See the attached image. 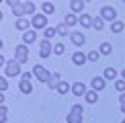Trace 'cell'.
I'll return each instance as SVG.
<instances>
[{"label": "cell", "instance_id": "1", "mask_svg": "<svg viewBox=\"0 0 125 123\" xmlns=\"http://www.w3.org/2000/svg\"><path fill=\"white\" fill-rule=\"evenodd\" d=\"M84 119V109H82V105H72L70 113L66 115V123H82Z\"/></svg>", "mask_w": 125, "mask_h": 123}, {"label": "cell", "instance_id": "2", "mask_svg": "<svg viewBox=\"0 0 125 123\" xmlns=\"http://www.w3.org/2000/svg\"><path fill=\"white\" fill-rule=\"evenodd\" d=\"M33 76L39 82H45L47 86L51 84V78H53V74H51L47 68H43V66H33Z\"/></svg>", "mask_w": 125, "mask_h": 123}, {"label": "cell", "instance_id": "3", "mask_svg": "<svg viewBox=\"0 0 125 123\" xmlns=\"http://www.w3.org/2000/svg\"><path fill=\"white\" fill-rule=\"evenodd\" d=\"M14 60H17L21 66L29 62V47H27L25 43H21V45H17V47H14Z\"/></svg>", "mask_w": 125, "mask_h": 123}, {"label": "cell", "instance_id": "4", "mask_svg": "<svg viewBox=\"0 0 125 123\" xmlns=\"http://www.w3.org/2000/svg\"><path fill=\"white\" fill-rule=\"evenodd\" d=\"M4 76H23V72H21V64L14 58L6 62V66H4Z\"/></svg>", "mask_w": 125, "mask_h": 123}, {"label": "cell", "instance_id": "5", "mask_svg": "<svg viewBox=\"0 0 125 123\" xmlns=\"http://www.w3.org/2000/svg\"><path fill=\"white\" fill-rule=\"evenodd\" d=\"M47 19H49V17H45L43 12H41V14H35V17H31V27H33L35 31H37V29L45 31V29H47Z\"/></svg>", "mask_w": 125, "mask_h": 123}, {"label": "cell", "instance_id": "6", "mask_svg": "<svg viewBox=\"0 0 125 123\" xmlns=\"http://www.w3.org/2000/svg\"><path fill=\"white\" fill-rule=\"evenodd\" d=\"M8 6H10L14 17L25 19V2H21V0H8Z\"/></svg>", "mask_w": 125, "mask_h": 123}, {"label": "cell", "instance_id": "7", "mask_svg": "<svg viewBox=\"0 0 125 123\" xmlns=\"http://www.w3.org/2000/svg\"><path fill=\"white\" fill-rule=\"evenodd\" d=\"M98 17H101L103 20H111V23H115V20H117V10L113 6H103Z\"/></svg>", "mask_w": 125, "mask_h": 123}, {"label": "cell", "instance_id": "8", "mask_svg": "<svg viewBox=\"0 0 125 123\" xmlns=\"http://www.w3.org/2000/svg\"><path fill=\"white\" fill-rule=\"evenodd\" d=\"M53 53V43H51L49 39H43L39 45V55L41 58H49V55Z\"/></svg>", "mask_w": 125, "mask_h": 123}, {"label": "cell", "instance_id": "9", "mask_svg": "<svg viewBox=\"0 0 125 123\" xmlns=\"http://www.w3.org/2000/svg\"><path fill=\"white\" fill-rule=\"evenodd\" d=\"M72 92H74V96H86V92H88V88H86V84L84 82H74L72 84Z\"/></svg>", "mask_w": 125, "mask_h": 123}, {"label": "cell", "instance_id": "10", "mask_svg": "<svg viewBox=\"0 0 125 123\" xmlns=\"http://www.w3.org/2000/svg\"><path fill=\"white\" fill-rule=\"evenodd\" d=\"M70 41L76 45V47H82V45L86 43V35H84V33H78V31H74V33H70Z\"/></svg>", "mask_w": 125, "mask_h": 123}, {"label": "cell", "instance_id": "11", "mask_svg": "<svg viewBox=\"0 0 125 123\" xmlns=\"http://www.w3.org/2000/svg\"><path fill=\"white\" fill-rule=\"evenodd\" d=\"M72 62H74V66H84L88 62V53H84V51H74L72 53Z\"/></svg>", "mask_w": 125, "mask_h": 123}, {"label": "cell", "instance_id": "12", "mask_svg": "<svg viewBox=\"0 0 125 123\" xmlns=\"http://www.w3.org/2000/svg\"><path fill=\"white\" fill-rule=\"evenodd\" d=\"M14 27H17V31H21V33H27L29 29H33L31 27V19H17V23H14Z\"/></svg>", "mask_w": 125, "mask_h": 123}, {"label": "cell", "instance_id": "13", "mask_svg": "<svg viewBox=\"0 0 125 123\" xmlns=\"http://www.w3.org/2000/svg\"><path fill=\"white\" fill-rule=\"evenodd\" d=\"M105 86H107L105 76H94V78H92V90L101 92V90H105Z\"/></svg>", "mask_w": 125, "mask_h": 123}, {"label": "cell", "instance_id": "14", "mask_svg": "<svg viewBox=\"0 0 125 123\" xmlns=\"http://www.w3.org/2000/svg\"><path fill=\"white\" fill-rule=\"evenodd\" d=\"M37 41V31L35 29H29L27 33H23V43L25 45H31V43H35Z\"/></svg>", "mask_w": 125, "mask_h": 123}, {"label": "cell", "instance_id": "15", "mask_svg": "<svg viewBox=\"0 0 125 123\" xmlns=\"http://www.w3.org/2000/svg\"><path fill=\"white\" fill-rule=\"evenodd\" d=\"M70 10L74 14H78V12L84 14V0H72V2H70Z\"/></svg>", "mask_w": 125, "mask_h": 123}, {"label": "cell", "instance_id": "16", "mask_svg": "<svg viewBox=\"0 0 125 123\" xmlns=\"http://www.w3.org/2000/svg\"><path fill=\"white\" fill-rule=\"evenodd\" d=\"M19 90L23 92V94H31V92H33V82L31 80H21L19 82Z\"/></svg>", "mask_w": 125, "mask_h": 123}, {"label": "cell", "instance_id": "17", "mask_svg": "<svg viewBox=\"0 0 125 123\" xmlns=\"http://www.w3.org/2000/svg\"><path fill=\"white\" fill-rule=\"evenodd\" d=\"M64 23L68 25V27H74V25H80V17L74 12H68L66 14V19H64Z\"/></svg>", "mask_w": 125, "mask_h": 123}, {"label": "cell", "instance_id": "18", "mask_svg": "<svg viewBox=\"0 0 125 123\" xmlns=\"http://www.w3.org/2000/svg\"><path fill=\"white\" fill-rule=\"evenodd\" d=\"M92 20H94V17H92V14H88V12L80 14V25H82V29H88V27H92Z\"/></svg>", "mask_w": 125, "mask_h": 123}, {"label": "cell", "instance_id": "19", "mask_svg": "<svg viewBox=\"0 0 125 123\" xmlns=\"http://www.w3.org/2000/svg\"><path fill=\"white\" fill-rule=\"evenodd\" d=\"M98 51H101V55H111V51H113V45L109 43V41H103V43L98 45Z\"/></svg>", "mask_w": 125, "mask_h": 123}, {"label": "cell", "instance_id": "20", "mask_svg": "<svg viewBox=\"0 0 125 123\" xmlns=\"http://www.w3.org/2000/svg\"><path fill=\"white\" fill-rule=\"evenodd\" d=\"M103 76H105V80H107V82H109V80H115V78H117V70L109 66V68H105V72H103Z\"/></svg>", "mask_w": 125, "mask_h": 123}, {"label": "cell", "instance_id": "21", "mask_svg": "<svg viewBox=\"0 0 125 123\" xmlns=\"http://www.w3.org/2000/svg\"><path fill=\"white\" fill-rule=\"evenodd\" d=\"M84 99H86V102H88V105H94V102L98 101V92H96V90H88Z\"/></svg>", "mask_w": 125, "mask_h": 123}, {"label": "cell", "instance_id": "22", "mask_svg": "<svg viewBox=\"0 0 125 123\" xmlns=\"http://www.w3.org/2000/svg\"><path fill=\"white\" fill-rule=\"evenodd\" d=\"M41 10H43L45 17H49V14H53V12H55V6H53L51 2H43V4H41Z\"/></svg>", "mask_w": 125, "mask_h": 123}, {"label": "cell", "instance_id": "23", "mask_svg": "<svg viewBox=\"0 0 125 123\" xmlns=\"http://www.w3.org/2000/svg\"><path fill=\"white\" fill-rule=\"evenodd\" d=\"M55 29H58V35H60V37H66V35H70V27H68L66 23H60Z\"/></svg>", "mask_w": 125, "mask_h": 123}, {"label": "cell", "instance_id": "24", "mask_svg": "<svg viewBox=\"0 0 125 123\" xmlns=\"http://www.w3.org/2000/svg\"><path fill=\"white\" fill-rule=\"evenodd\" d=\"M55 35H58V29H55V27H47V29L43 31V37H45V39H49V41L53 39Z\"/></svg>", "mask_w": 125, "mask_h": 123}, {"label": "cell", "instance_id": "25", "mask_svg": "<svg viewBox=\"0 0 125 123\" xmlns=\"http://www.w3.org/2000/svg\"><path fill=\"white\" fill-rule=\"evenodd\" d=\"M70 90H72V86L68 84L66 80H64V82H60V86H58V94H68Z\"/></svg>", "mask_w": 125, "mask_h": 123}, {"label": "cell", "instance_id": "26", "mask_svg": "<svg viewBox=\"0 0 125 123\" xmlns=\"http://www.w3.org/2000/svg\"><path fill=\"white\" fill-rule=\"evenodd\" d=\"M29 14L35 17V2H25V17L29 19Z\"/></svg>", "mask_w": 125, "mask_h": 123}, {"label": "cell", "instance_id": "27", "mask_svg": "<svg viewBox=\"0 0 125 123\" xmlns=\"http://www.w3.org/2000/svg\"><path fill=\"white\" fill-rule=\"evenodd\" d=\"M123 29H125V25H123V23H121L119 19L115 20V23H111V31H113V33H121Z\"/></svg>", "mask_w": 125, "mask_h": 123}, {"label": "cell", "instance_id": "28", "mask_svg": "<svg viewBox=\"0 0 125 123\" xmlns=\"http://www.w3.org/2000/svg\"><path fill=\"white\" fill-rule=\"evenodd\" d=\"M8 121V109L6 105H0V123H6Z\"/></svg>", "mask_w": 125, "mask_h": 123}, {"label": "cell", "instance_id": "29", "mask_svg": "<svg viewBox=\"0 0 125 123\" xmlns=\"http://www.w3.org/2000/svg\"><path fill=\"white\" fill-rule=\"evenodd\" d=\"M92 27H94L96 31H103V27H105V20H103L101 17H94V20H92Z\"/></svg>", "mask_w": 125, "mask_h": 123}, {"label": "cell", "instance_id": "30", "mask_svg": "<svg viewBox=\"0 0 125 123\" xmlns=\"http://www.w3.org/2000/svg\"><path fill=\"white\" fill-rule=\"evenodd\" d=\"M53 53H55V55H64V53H66V45H64V43H55V45H53Z\"/></svg>", "mask_w": 125, "mask_h": 123}, {"label": "cell", "instance_id": "31", "mask_svg": "<svg viewBox=\"0 0 125 123\" xmlns=\"http://www.w3.org/2000/svg\"><path fill=\"white\" fill-rule=\"evenodd\" d=\"M115 90H119V94H123V92H125V80L123 78L115 80Z\"/></svg>", "mask_w": 125, "mask_h": 123}, {"label": "cell", "instance_id": "32", "mask_svg": "<svg viewBox=\"0 0 125 123\" xmlns=\"http://www.w3.org/2000/svg\"><path fill=\"white\" fill-rule=\"evenodd\" d=\"M98 55H101V51H98V49L88 51V62H98Z\"/></svg>", "mask_w": 125, "mask_h": 123}, {"label": "cell", "instance_id": "33", "mask_svg": "<svg viewBox=\"0 0 125 123\" xmlns=\"http://www.w3.org/2000/svg\"><path fill=\"white\" fill-rule=\"evenodd\" d=\"M119 109H121V113L125 115V92H123V94H119Z\"/></svg>", "mask_w": 125, "mask_h": 123}, {"label": "cell", "instance_id": "34", "mask_svg": "<svg viewBox=\"0 0 125 123\" xmlns=\"http://www.w3.org/2000/svg\"><path fill=\"white\" fill-rule=\"evenodd\" d=\"M6 88H8V82H6V76H2V78H0V90L4 92Z\"/></svg>", "mask_w": 125, "mask_h": 123}, {"label": "cell", "instance_id": "35", "mask_svg": "<svg viewBox=\"0 0 125 123\" xmlns=\"http://www.w3.org/2000/svg\"><path fill=\"white\" fill-rule=\"evenodd\" d=\"M33 78V72H23V76H21V80H31Z\"/></svg>", "mask_w": 125, "mask_h": 123}, {"label": "cell", "instance_id": "36", "mask_svg": "<svg viewBox=\"0 0 125 123\" xmlns=\"http://www.w3.org/2000/svg\"><path fill=\"white\" fill-rule=\"evenodd\" d=\"M121 78H123V80H125V70H123V72H121Z\"/></svg>", "mask_w": 125, "mask_h": 123}, {"label": "cell", "instance_id": "37", "mask_svg": "<svg viewBox=\"0 0 125 123\" xmlns=\"http://www.w3.org/2000/svg\"><path fill=\"white\" fill-rule=\"evenodd\" d=\"M121 123H125V119H123V121H121Z\"/></svg>", "mask_w": 125, "mask_h": 123}]
</instances>
